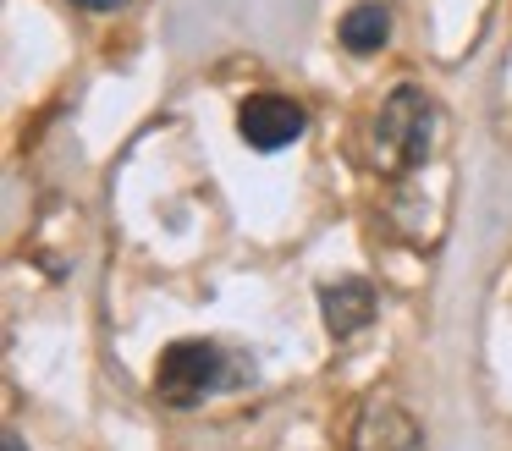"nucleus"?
<instances>
[{
  "label": "nucleus",
  "instance_id": "1",
  "mask_svg": "<svg viewBox=\"0 0 512 451\" xmlns=\"http://www.w3.org/2000/svg\"><path fill=\"white\" fill-rule=\"evenodd\" d=\"M435 99L424 88L402 83L375 116V165L380 171H419L435 149Z\"/></svg>",
  "mask_w": 512,
  "mask_h": 451
},
{
  "label": "nucleus",
  "instance_id": "2",
  "mask_svg": "<svg viewBox=\"0 0 512 451\" xmlns=\"http://www.w3.org/2000/svg\"><path fill=\"white\" fill-rule=\"evenodd\" d=\"M237 374V358L215 341H171L155 363V396L171 407H199L210 391H226Z\"/></svg>",
  "mask_w": 512,
  "mask_h": 451
},
{
  "label": "nucleus",
  "instance_id": "3",
  "mask_svg": "<svg viewBox=\"0 0 512 451\" xmlns=\"http://www.w3.org/2000/svg\"><path fill=\"white\" fill-rule=\"evenodd\" d=\"M303 127H309V116H303V105L287 99V94H254V99H243V110H237V132H243V143L248 149H265V154L298 143Z\"/></svg>",
  "mask_w": 512,
  "mask_h": 451
},
{
  "label": "nucleus",
  "instance_id": "4",
  "mask_svg": "<svg viewBox=\"0 0 512 451\" xmlns=\"http://www.w3.org/2000/svg\"><path fill=\"white\" fill-rule=\"evenodd\" d=\"M347 451H419V418L397 396H369L353 418Z\"/></svg>",
  "mask_w": 512,
  "mask_h": 451
},
{
  "label": "nucleus",
  "instance_id": "5",
  "mask_svg": "<svg viewBox=\"0 0 512 451\" xmlns=\"http://www.w3.org/2000/svg\"><path fill=\"white\" fill-rule=\"evenodd\" d=\"M375 314H380V297H375V286H369L364 275L331 281V286L320 292V319H325V330H331L336 341L369 330V325H375Z\"/></svg>",
  "mask_w": 512,
  "mask_h": 451
},
{
  "label": "nucleus",
  "instance_id": "6",
  "mask_svg": "<svg viewBox=\"0 0 512 451\" xmlns=\"http://www.w3.org/2000/svg\"><path fill=\"white\" fill-rule=\"evenodd\" d=\"M336 39H342V50H353V55L386 50V39H391V11L380 6V0H364V6H353V11L342 17Z\"/></svg>",
  "mask_w": 512,
  "mask_h": 451
},
{
  "label": "nucleus",
  "instance_id": "7",
  "mask_svg": "<svg viewBox=\"0 0 512 451\" xmlns=\"http://www.w3.org/2000/svg\"><path fill=\"white\" fill-rule=\"evenodd\" d=\"M72 6H83V11H116V6H127V0H72Z\"/></svg>",
  "mask_w": 512,
  "mask_h": 451
},
{
  "label": "nucleus",
  "instance_id": "8",
  "mask_svg": "<svg viewBox=\"0 0 512 451\" xmlns=\"http://www.w3.org/2000/svg\"><path fill=\"white\" fill-rule=\"evenodd\" d=\"M6 451H23V440H17V435H12V440H6Z\"/></svg>",
  "mask_w": 512,
  "mask_h": 451
}]
</instances>
